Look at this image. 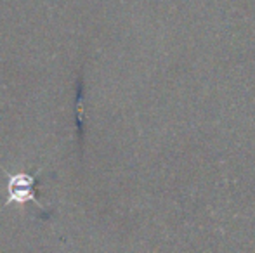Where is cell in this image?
I'll list each match as a JSON object with an SVG mask.
<instances>
[{"mask_svg": "<svg viewBox=\"0 0 255 253\" xmlns=\"http://www.w3.org/2000/svg\"><path fill=\"white\" fill-rule=\"evenodd\" d=\"M31 177L28 175H16L12 177V180L9 182V196L12 201H26V199L33 198L31 192Z\"/></svg>", "mask_w": 255, "mask_h": 253, "instance_id": "1", "label": "cell"}]
</instances>
